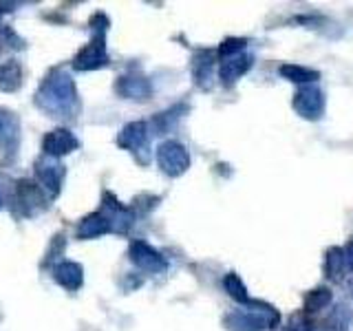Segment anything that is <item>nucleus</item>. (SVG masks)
<instances>
[{
  "instance_id": "9d476101",
  "label": "nucleus",
  "mask_w": 353,
  "mask_h": 331,
  "mask_svg": "<svg viewBox=\"0 0 353 331\" xmlns=\"http://www.w3.org/2000/svg\"><path fill=\"white\" fill-rule=\"evenodd\" d=\"M148 141V126L143 121H132V124H126L121 128V132L117 135V146L126 148L130 152H137L146 146Z\"/></svg>"
},
{
  "instance_id": "6e6552de",
  "label": "nucleus",
  "mask_w": 353,
  "mask_h": 331,
  "mask_svg": "<svg viewBox=\"0 0 353 331\" xmlns=\"http://www.w3.org/2000/svg\"><path fill=\"white\" fill-rule=\"evenodd\" d=\"M323 106H325L323 93H320V88H316V86H303L301 91L296 93L294 108L307 119L320 117V113H323Z\"/></svg>"
},
{
  "instance_id": "423d86ee",
  "label": "nucleus",
  "mask_w": 353,
  "mask_h": 331,
  "mask_svg": "<svg viewBox=\"0 0 353 331\" xmlns=\"http://www.w3.org/2000/svg\"><path fill=\"white\" fill-rule=\"evenodd\" d=\"M77 146H80V141H77V137L66 128H55V130L47 132V137L42 141L44 157H51V159L64 157V154L73 152Z\"/></svg>"
},
{
  "instance_id": "aec40b11",
  "label": "nucleus",
  "mask_w": 353,
  "mask_h": 331,
  "mask_svg": "<svg viewBox=\"0 0 353 331\" xmlns=\"http://www.w3.org/2000/svg\"><path fill=\"white\" fill-rule=\"evenodd\" d=\"M329 303H331V292L327 290V287H318V290H314L312 294L307 296L305 309H307V312H318V309H323Z\"/></svg>"
},
{
  "instance_id": "4be33fe9",
  "label": "nucleus",
  "mask_w": 353,
  "mask_h": 331,
  "mask_svg": "<svg viewBox=\"0 0 353 331\" xmlns=\"http://www.w3.org/2000/svg\"><path fill=\"white\" fill-rule=\"evenodd\" d=\"M342 254H345V263H347V270H353V239L347 243V248L342 250Z\"/></svg>"
},
{
  "instance_id": "2eb2a0df",
  "label": "nucleus",
  "mask_w": 353,
  "mask_h": 331,
  "mask_svg": "<svg viewBox=\"0 0 353 331\" xmlns=\"http://www.w3.org/2000/svg\"><path fill=\"white\" fill-rule=\"evenodd\" d=\"M0 143L16 148L18 143V117L0 108Z\"/></svg>"
},
{
  "instance_id": "7ed1b4c3",
  "label": "nucleus",
  "mask_w": 353,
  "mask_h": 331,
  "mask_svg": "<svg viewBox=\"0 0 353 331\" xmlns=\"http://www.w3.org/2000/svg\"><path fill=\"white\" fill-rule=\"evenodd\" d=\"M157 163L165 174L179 177L188 170V166H190V154H188L183 143L168 139L157 148Z\"/></svg>"
},
{
  "instance_id": "f3484780",
  "label": "nucleus",
  "mask_w": 353,
  "mask_h": 331,
  "mask_svg": "<svg viewBox=\"0 0 353 331\" xmlns=\"http://www.w3.org/2000/svg\"><path fill=\"white\" fill-rule=\"evenodd\" d=\"M347 270L345 263V254H342L340 248H331L327 252V263H325V272L329 279H340V274Z\"/></svg>"
},
{
  "instance_id": "1a4fd4ad",
  "label": "nucleus",
  "mask_w": 353,
  "mask_h": 331,
  "mask_svg": "<svg viewBox=\"0 0 353 331\" xmlns=\"http://www.w3.org/2000/svg\"><path fill=\"white\" fill-rule=\"evenodd\" d=\"M115 91L126 99H146L152 93V86L143 75H124L117 80Z\"/></svg>"
},
{
  "instance_id": "6ab92c4d",
  "label": "nucleus",
  "mask_w": 353,
  "mask_h": 331,
  "mask_svg": "<svg viewBox=\"0 0 353 331\" xmlns=\"http://www.w3.org/2000/svg\"><path fill=\"white\" fill-rule=\"evenodd\" d=\"M223 285H225L228 294H230L232 298H234V301H239V303H248V301H250L245 285H243V281L239 279L236 274H228V276H225V281H223Z\"/></svg>"
},
{
  "instance_id": "39448f33",
  "label": "nucleus",
  "mask_w": 353,
  "mask_h": 331,
  "mask_svg": "<svg viewBox=\"0 0 353 331\" xmlns=\"http://www.w3.org/2000/svg\"><path fill=\"white\" fill-rule=\"evenodd\" d=\"M130 261L135 263L139 270L148 272V274H159L168 268V261L161 257V252L148 245L146 241L130 243Z\"/></svg>"
},
{
  "instance_id": "f257e3e1",
  "label": "nucleus",
  "mask_w": 353,
  "mask_h": 331,
  "mask_svg": "<svg viewBox=\"0 0 353 331\" xmlns=\"http://www.w3.org/2000/svg\"><path fill=\"white\" fill-rule=\"evenodd\" d=\"M36 102L44 113L53 117H75L77 108H80L77 88L71 75L64 71H51L47 75L36 95Z\"/></svg>"
},
{
  "instance_id": "412c9836",
  "label": "nucleus",
  "mask_w": 353,
  "mask_h": 331,
  "mask_svg": "<svg viewBox=\"0 0 353 331\" xmlns=\"http://www.w3.org/2000/svg\"><path fill=\"white\" fill-rule=\"evenodd\" d=\"M243 49H245V40H241V38H230V40H225L223 44H221L219 53H221V58L228 60V58H232V55L243 53Z\"/></svg>"
},
{
  "instance_id": "ddd939ff",
  "label": "nucleus",
  "mask_w": 353,
  "mask_h": 331,
  "mask_svg": "<svg viewBox=\"0 0 353 331\" xmlns=\"http://www.w3.org/2000/svg\"><path fill=\"white\" fill-rule=\"evenodd\" d=\"M108 232H110L108 217L93 212V214H88L86 219H82L80 228H77V237H80V239H97L102 234H108Z\"/></svg>"
},
{
  "instance_id": "dca6fc26",
  "label": "nucleus",
  "mask_w": 353,
  "mask_h": 331,
  "mask_svg": "<svg viewBox=\"0 0 353 331\" xmlns=\"http://www.w3.org/2000/svg\"><path fill=\"white\" fill-rule=\"evenodd\" d=\"M281 75H285L287 80L298 82V84H307V82H314L318 80V73L307 69V66H298V64H283L281 66Z\"/></svg>"
},
{
  "instance_id": "4468645a",
  "label": "nucleus",
  "mask_w": 353,
  "mask_h": 331,
  "mask_svg": "<svg viewBox=\"0 0 353 331\" xmlns=\"http://www.w3.org/2000/svg\"><path fill=\"white\" fill-rule=\"evenodd\" d=\"M22 84V66L16 60H9L0 64V91L11 93L18 91Z\"/></svg>"
},
{
  "instance_id": "20e7f679",
  "label": "nucleus",
  "mask_w": 353,
  "mask_h": 331,
  "mask_svg": "<svg viewBox=\"0 0 353 331\" xmlns=\"http://www.w3.org/2000/svg\"><path fill=\"white\" fill-rule=\"evenodd\" d=\"M93 29H95L93 40L88 42L73 60V66L77 71H93V69H99V66L108 64V55H106V47H104L106 29H99V27H93Z\"/></svg>"
},
{
  "instance_id": "0eeeda50",
  "label": "nucleus",
  "mask_w": 353,
  "mask_h": 331,
  "mask_svg": "<svg viewBox=\"0 0 353 331\" xmlns=\"http://www.w3.org/2000/svg\"><path fill=\"white\" fill-rule=\"evenodd\" d=\"M36 177L42 183L44 192H51L53 197L60 192V185L64 179V168L62 163H58L51 157H42L40 161H36Z\"/></svg>"
},
{
  "instance_id": "b1692460",
  "label": "nucleus",
  "mask_w": 353,
  "mask_h": 331,
  "mask_svg": "<svg viewBox=\"0 0 353 331\" xmlns=\"http://www.w3.org/2000/svg\"><path fill=\"white\" fill-rule=\"evenodd\" d=\"M0 208H3V194H0Z\"/></svg>"
},
{
  "instance_id": "f03ea898",
  "label": "nucleus",
  "mask_w": 353,
  "mask_h": 331,
  "mask_svg": "<svg viewBox=\"0 0 353 331\" xmlns=\"http://www.w3.org/2000/svg\"><path fill=\"white\" fill-rule=\"evenodd\" d=\"M14 205L18 210V214L22 217H33L38 214L40 210H44L47 203V192L42 190L40 185L31 183L27 179H20L16 183V192H14Z\"/></svg>"
},
{
  "instance_id": "f8f14e48",
  "label": "nucleus",
  "mask_w": 353,
  "mask_h": 331,
  "mask_svg": "<svg viewBox=\"0 0 353 331\" xmlns=\"http://www.w3.org/2000/svg\"><path fill=\"white\" fill-rule=\"evenodd\" d=\"M252 66V55L248 53H239V55H232V58L223 60V64H221V82L223 84H234L241 75H245L250 71Z\"/></svg>"
},
{
  "instance_id": "a211bd4d",
  "label": "nucleus",
  "mask_w": 353,
  "mask_h": 331,
  "mask_svg": "<svg viewBox=\"0 0 353 331\" xmlns=\"http://www.w3.org/2000/svg\"><path fill=\"white\" fill-rule=\"evenodd\" d=\"M210 69H212V55L208 51H201L194 55V62H192V73H194V80L196 84H201L210 77Z\"/></svg>"
},
{
  "instance_id": "5701e85b",
  "label": "nucleus",
  "mask_w": 353,
  "mask_h": 331,
  "mask_svg": "<svg viewBox=\"0 0 353 331\" xmlns=\"http://www.w3.org/2000/svg\"><path fill=\"white\" fill-rule=\"evenodd\" d=\"M14 9V5H9V3H0V14H7V11Z\"/></svg>"
},
{
  "instance_id": "9b49d317",
  "label": "nucleus",
  "mask_w": 353,
  "mask_h": 331,
  "mask_svg": "<svg viewBox=\"0 0 353 331\" xmlns=\"http://www.w3.org/2000/svg\"><path fill=\"white\" fill-rule=\"evenodd\" d=\"M53 276H55V281H58V285H62L64 290H69V292H77L84 283L82 265H77L73 261H62L58 268L53 270Z\"/></svg>"
}]
</instances>
